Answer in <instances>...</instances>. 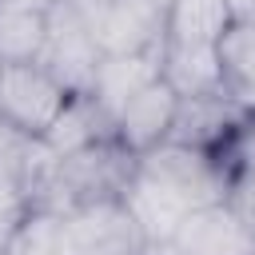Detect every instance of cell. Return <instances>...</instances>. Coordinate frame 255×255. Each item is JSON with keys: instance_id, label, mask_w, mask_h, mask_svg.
Wrapping results in <instances>:
<instances>
[{"instance_id": "obj_1", "label": "cell", "mask_w": 255, "mask_h": 255, "mask_svg": "<svg viewBox=\"0 0 255 255\" xmlns=\"http://www.w3.org/2000/svg\"><path fill=\"white\" fill-rule=\"evenodd\" d=\"M231 195V171L219 155L163 139L159 147L135 155V171L124 187V207L139 223L147 251L163 247L167 235L199 207Z\"/></svg>"}, {"instance_id": "obj_2", "label": "cell", "mask_w": 255, "mask_h": 255, "mask_svg": "<svg viewBox=\"0 0 255 255\" xmlns=\"http://www.w3.org/2000/svg\"><path fill=\"white\" fill-rule=\"evenodd\" d=\"M76 92L56 80L40 60L0 64V120L24 139H40Z\"/></svg>"}, {"instance_id": "obj_3", "label": "cell", "mask_w": 255, "mask_h": 255, "mask_svg": "<svg viewBox=\"0 0 255 255\" xmlns=\"http://www.w3.org/2000/svg\"><path fill=\"white\" fill-rule=\"evenodd\" d=\"M163 255H255V223L231 203H207L191 211L163 247H151Z\"/></svg>"}, {"instance_id": "obj_4", "label": "cell", "mask_w": 255, "mask_h": 255, "mask_svg": "<svg viewBox=\"0 0 255 255\" xmlns=\"http://www.w3.org/2000/svg\"><path fill=\"white\" fill-rule=\"evenodd\" d=\"M40 64L56 80H64L72 92H88L92 72L100 64V48L92 40L88 16L72 0H52L48 4V40H44Z\"/></svg>"}, {"instance_id": "obj_5", "label": "cell", "mask_w": 255, "mask_h": 255, "mask_svg": "<svg viewBox=\"0 0 255 255\" xmlns=\"http://www.w3.org/2000/svg\"><path fill=\"white\" fill-rule=\"evenodd\" d=\"M68 255H147V239L124 199H100L64 211Z\"/></svg>"}, {"instance_id": "obj_6", "label": "cell", "mask_w": 255, "mask_h": 255, "mask_svg": "<svg viewBox=\"0 0 255 255\" xmlns=\"http://www.w3.org/2000/svg\"><path fill=\"white\" fill-rule=\"evenodd\" d=\"M100 56H135L163 48V12L143 0H100L88 12Z\"/></svg>"}, {"instance_id": "obj_7", "label": "cell", "mask_w": 255, "mask_h": 255, "mask_svg": "<svg viewBox=\"0 0 255 255\" xmlns=\"http://www.w3.org/2000/svg\"><path fill=\"white\" fill-rule=\"evenodd\" d=\"M243 116L247 112H239L223 88L219 92H199V96H179L175 124H171L167 139L199 147V151H211V155L223 159V147L231 143V135L243 124Z\"/></svg>"}, {"instance_id": "obj_8", "label": "cell", "mask_w": 255, "mask_h": 255, "mask_svg": "<svg viewBox=\"0 0 255 255\" xmlns=\"http://www.w3.org/2000/svg\"><path fill=\"white\" fill-rule=\"evenodd\" d=\"M175 104H179V92H175L163 76L151 80L147 88H139V92L116 112V139H120L131 155H143V151L159 147V143L171 135Z\"/></svg>"}, {"instance_id": "obj_9", "label": "cell", "mask_w": 255, "mask_h": 255, "mask_svg": "<svg viewBox=\"0 0 255 255\" xmlns=\"http://www.w3.org/2000/svg\"><path fill=\"white\" fill-rule=\"evenodd\" d=\"M159 52H163V48H155V52H135V56H100V64H96V72H92V84H88V96L112 116V124H116V112H120L139 88H147L151 80L163 76Z\"/></svg>"}, {"instance_id": "obj_10", "label": "cell", "mask_w": 255, "mask_h": 255, "mask_svg": "<svg viewBox=\"0 0 255 255\" xmlns=\"http://www.w3.org/2000/svg\"><path fill=\"white\" fill-rule=\"evenodd\" d=\"M108 135H116L112 116H108L88 92H76V96L68 100V108L56 116V124L36 139V147H40L48 159H60V155L80 151V147H88V143H96V139H108Z\"/></svg>"}, {"instance_id": "obj_11", "label": "cell", "mask_w": 255, "mask_h": 255, "mask_svg": "<svg viewBox=\"0 0 255 255\" xmlns=\"http://www.w3.org/2000/svg\"><path fill=\"white\" fill-rule=\"evenodd\" d=\"M227 28H231V16L223 0H175L163 12V44L219 48Z\"/></svg>"}, {"instance_id": "obj_12", "label": "cell", "mask_w": 255, "mask_h": 255, "mask_svg": "<svg viewBox=\"0 0 255 255\" xmlns=\"http://www.w3.org/2000/svg\"><path fill=\"white\" fill-rule=\"evenodd\" d=\"M48 40V8L28 0H0V64L40 60Z\"/></svg>"}, {"instance_id": "obj_13", "label": "cell", "mask_w": 255, "mask_h": 255, "mask_svg": "<svg viewBox=\"0 0 255 255\" xmlns=\"http://www.w3.org/2000/svg\"><path fill=\"white\" fill-rule=\"evenodd\" d=\"M223 92L247 116H255V24H231L219 40Z\"/></svg>"}, {"instance_id": "obj_14", "label": "cell", "mask_w": 255, "mask_h": 255, "mask_svg": "<svg viewBox=\"0 0 255 255\" xmlns=\"http://www.w3.org/2000/svg\"><path fill=\"white\" fill-rule=\"evenodd\" d=\"M159 64H163V80H167L179 96H199V92H219V88H223L219 48H179V44H163Z\"/></svg>"}, {"instance_id": "obj_15", "label": "cell", "mask_w": 255, "mask_h": 255, "mask_svg": "<svg viewBox=\"0 0 255 255\" xmlns=\"http://www.w3.org/2000/svg\"><path fill=\"white\" fill-rule=\"evenodd\" d=\"M4 255H68V223L64 211L36 207L28 203L24 215L16 219Z\"/></svg>"}, {"instance_id": "obj_16", "label": "cell", "mask_w": 255, "mask_h": 255, "mask_svg": "<svg viewBox=\"0 0 255 255\" xmlns=\"http://www.w3.org/2000/svg\"><path fill=\"white\" fill-rule=\"evenodd\" d=\"M251 223H255V159L231 167V195H227Z\"/></svg>"}, {"instance_id": "obj_17", "label": "cell", "mask_w": 255, "mask_h": 255, "mask_svg": "<svg viewBox=\"0 0 255 255\" xmlns=\"http://www.w3.org/2000/svg\"><path fill=\"white\" fill-rule=\"evenodd\" d=\"M251 159H255V116H243V124L235 128L231 143L223 147V163H227V171H231V167L251 163Z\"/></svg>"}, {"instance_id": "obj_18", "label": "cell", "mask_w": 255, "mask_h": 255, "mask_svg": "<svg viewBox=\"0 0 255 255\" xmlns=\"http://www.w3.org/2000/svg\"><path fill=\"white\" fill-rule=\"evenodd\" d=\"M231 24H255V0H223Z\"/></svg>"}, {"instance_id": "obj_19", "label": "cell", "mask_w": 255, "mask_h": 255, "mask_svg": "<svg viewBox=\"0 0 255 255\" xmlns=\"http://www.w3.org/2000/svg\"><path fill=\"white\" fill-rule=\"evenodd\" d=\"M16 219H20V215H16ZM16 219H0V255H4V247H8V235H12Z\"/></svg>"}, {"instance_id": "obj_20", "label": "cell", "mask_w": 255, "mask_h": 255, "mask_svg": "<svg viewBox=\"0 0 255 255\" xmlns=\"http://www.w3.org/2000/svg\"><path fill=\"white\" fill-rule=\"evenodd\" d=\"M143 4H151V8H159V12H167V8L175 4V0H143Z\"/></svg>"}, {"instance_id": "obj_21", "label": "cell", "mask_w": 255, "mask_h": 255, "mask_svg": "<svg viewBox=\"0 0 255 255\" xmlns=\"http://www.w3.org/2000/svg\"><path fill=\"white\" fill-rule=\"evenodd\" d=\"M147 255H163V251H147Z\"/></svg>"}]
</instances>
